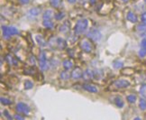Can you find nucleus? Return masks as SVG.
Returning <instances> with one entry per match:
<instances>
[{
    "label": "nucleus",
    "mask_w": 146,
    "mask_h": 120,
    "mask_svg": "<svg viewBox=\"0 0 146 120\" xmlns=\"http://www.w3.org/2000/svg\"><path fill=\"white\" fill-rule=\"evenodd\" d=\"M121 1L123 2V3H128L130 0H121Z\"/></svg>",
    "instance_id": "a19ab883"
},
{
    "label": "nucleus",
    "mask_w": 146,
    "mask_h": 120,
    "mask_svg": "<svg viewBox=\"0 0 146 120\" xmlns=\"http://www.w3.org/2000/svg\"><path fill=\"white\" fill-rule=\"evenodd\" d=\"M56 44H57V49H60V50H63L66 48L67 46V42L65 41L63 38L59 37L56 39Z\"/></svg>",
    "instance_id": "ddd939ff"
},
{
    "label": "nucleus",
    "mask_w": 146,
    "mask_h": 120,
    "mask_svg": "<svg viewBox=\"0 0 146 120\" xmlns=\"http://www.w3.org/2000/svg\"><path fill=\"white\" fill-rule=\"evenodd\" d=\"M68 1V3H69V4H75L76 2H77V0H67Z\"/></svg>",
    "instance_id": "58836bf2"
},
{
    "label": "nucleus",
    "mask_w": 146,
    "mask_h": 120,
    "mask_svg": "<svg viewBox=\"0 0 146 120\" xmlns=\"http://www.w3.org/2000/svg\"><path fill=\"white\" fill-rule=\"evenodd\" d=\"M55 19H56L57 21H61L62 20L63 18L65 17V14L63 12H59V13H56L54 16Z\"/></svg>",
    "instance_id": "bb28decb"
},
{
    "label": "nucleus",
    "mask_w": 146,
    "mask_h": 120,
    "mask_svg": "<svg viewBox=\"0 0 146 120\" xmlns=\"http://www.w3.org/2000/svg\"><path fill=\"white\" fill-rule=\"evenodd\" d=\"M139 92H140V95L142 96V98H146V84H142L140 89H139Z\"/></svg>",
    "instance_id": "b1692460"
},
{
    "label": "nucleus",
    "mask_w": 146,
    "mask_h": 120,
    "mask_svg": "<svg viewBox=\"0 0 146 120\" xmlns=\"http://www.w3.org/2000/svg\"><path fill=\"white\" fill-rule=\"evenodd\" d=\"M82 88L85 90H87L88 92H89V93H97V92H98V88H97V86L93 85V84L85 83V84H83Z\"/></svg>",
    "instance_id": "9d476101"
},
{
    "label": "nucleus",
    "mask_w": 146,
    "mask_h": 120,
    "mask_svg": "<svg viewBox=\"0 0 146 120\" xmlns=\"http://www.w3.org/2000/svg\"><path fill=\"white\" fill-rule=\"evenodd\" d=\"M14 119L16 120H24V117L22 115H20V114H16V115H14Z\"/></svg>",
    "instance_id": "72a5a7b5"
},
{
    "label": "nucleus",
    "mask_w": 146,
    "mask_h": 120,
    "mask_svg": "<svg viewBox=\"0 0 146 120\" xmlns=\"http://www.w3.org/2000/svg\"><path fill=\"white\" fill-rule=\"evenodd\" d=\"M114 85H115V87L117 88H126L130 87V82L128 81H126V79H116V81L114 82Z\"/></svg>",
    "instance_id": "0eeeda50"
},
{
    "label": "nucleus",
    "mask_w": 146,
    "mask_h": 120,
    "mask_svg": "<svg viewBox=\"0 0 146 120\" xmlns=\"http://www.w3.org/2000/svg\"><path fill=\"white\" fill-rule=\"evenodd\" d=\"M35 41L37 42V43L39 44L41 47H45V46H47V42H46V40L44 39V38L42 36V35L40 34H37L36 36H35Z\"/></svg>",
    "instance_id": "dca6fc26"
},
{
    "label": "nucleus",
    "mask_w": 146,
    "mask_h": 120,
    "mask_svg": "<svg viewBox=\"0 0 146 120\" xmlns=\"http://www.w3.org/2000/svg\"><path fill=\"white\" fill-rule=\"evenodd\" d=\"M126 19L129 21V22L133 23V24H136L138 22V16L135 13L132 12V11H129L126 14Z\"/></svg>",
    "instance_id": "f8f14e48"
},
{
    "label": "nucleus",
    "mask_w": 146,
    "mask_h": 120,
    "mask_svg": "<svg viewBox=\"0 0 146 120\" xmlns=\"http://www.w3.org/2000/svg\"><path fill=\"white\" fill-rule=\"evenodd\" d=\"M141 48H143V49H146V38L143 39L141 41Z\"/></svg>",
    "instance_id": "f704fd0d"
},
{
    "label": "nucleus",
    "mask_w": 146,
    "mask_h": 120,
    "mask_svg": "<svg viewBox=\"0 0 146 120\" xmlns=\"http://www.w3.org/2000/svg\"><path fill=\"white\" fill-rule=\"evenodd\" d=\"M0 100H1L2 105H5V106H9V105L12 104V100L9 99V98H4V97H2V98H0Z\"/></svg>",
    "instance_id": "393cba45"
},
{
    "label": "nucleus",
    "mask_w": 146,
    "mask_h": 120,
    "mask_svg": "<svg viewBox=\"0 0 146 120\" xmlns=\"http://www.w3.org/2000/svg\"><path fill=\"white\" fill-rule=\"evenodd\" d=\"M87 36H88V39L91 40L93 42H98L102 38V33L97 29H91L87 33Z\"/></svg>",
    "instance_id": "20e7f679"
},
{
    "label": "nucleus",
    "mask_w": 146,
    "mask_h": 120,
    "mask_svg": "<svg viewBox=\"0 0 146 120\" xmlns=\"http://www.w3.org/2000/svg\"><path fill=\"white\" fill-rule=\"evenodd\" d=\"M6 61L9 64H12V65H17V62H16V60H14V57H12L11 55H6Z\"/></svg>",
    "instance_id": "5701e85b"
},
{
    "label": "nucleus",
    "mask_w": 146,
    "mask_h": 120,
    "mask_svg": "<svg viewBox=\"0 0 146 120\" xmlns=\"http://www.w3.org/2000/svg\"><path fill=\"white\" fill-rule=\"evenodd\" d=\"M89 3H90V5L91 6H94L95 4L97 3V0H89Z\"/></svg>",
    "instance_id": "4c0bfd02"
},
{
    "label": "nucleus",
    "mask_w": 146,
    "mask_h": 120,
    "mask_svg": "<svg viewBox=\"0 0 146 120\" xmlns=\"http://www.w3.org/2000/svg\"><path fill=\"white\" fill-rule=\"evenodd\" d=\"M30 62L32 64H33V65H35L36 64V59H35V57L34 56H30Z\"/></svg>",
    "instance_id": "c9c22d12"
},
{
    "label": "nucleus",
    "mask_w": 146,
    "mask_h": 120,
    "mask_svg": "<svg viewBox=\"0 0 146 120\" xmlns=\"http://www.w3.org/2000/svg\"><path fill=\"white\" fill-rule=\"evenodd\" d=\"M141 22L143 23V24H146V11L143 12L141 14Z\"/></svg>",
    "instance_id": "2f4dec72"
},
{
    "label": "nucleus",
    "mask_w": 146,
    "mask_h": 120,
    "mask_svg": "<svg viewBox=\"0 0 146 120\" xmlns=\"http://www.w3.org/2000/svg\"><path fill=\"white\" fill-rule=\"evenodd\" d=\"M143 2H144V4L146 5V0H143Z\"/></svg>",
    "instance_id": "79ce46f5"
},
{
    "label": "nucleus",
    "mask_w": 146,
    "mask_h": 120,
    "mask_svg": "<svg viewBox=\"0 0 146 120\" xmlns=\"http://www.w3.org/2000/svg\"><path fill=\"white\" fill-rule=\"evenodd\" d=\"M39 67L42 71H45L49 68V63L47 62V56H46V52L44 51H42L40 52L39 56Z\"/></svg>",
    "instance_id": "7ed1b4c3"
},
{
    "label": "nucleus",
    "mask_w": 146,
    "mask_h": 120,
    "mask_svg": "<svg viewBox=\"0 0 146 120\" xmlns=\"http://www.w3.org/2000/svg\"><path fill=\"white\" fill-rule=\"evenodd\" d=\"M139 107H140L141 110L145 111L146 110V98H141L139 100Z\"/></svg>",
    "instance_id": "4be33fe9"
},
{
    "label": "nucleus",
    "mask_w": 146,
    "mask_h": 120,
    "mask_svg": "<svg viewBox=\"0 0 146 120\" xmlns=\"http://www.w3.org/2000/svg\"><path fill=\"white\" fill-rule=\"evenodd\" d=\"M115 106L117 107H119V108H122V107L124 106V101H123V99L120 97H116L115 98Z\"/></svg>",
    "instance_id": "412c9836"
},
{
    "label": "nucleus",
    "mask_w": 146,
    "mask_h": 120,
    "mask_svg": "<svg viewBox=\"0 0 146 120\" xmlns=\"http://www.w3.org/2000/svg\"><path fill=\"white\" fill-rule=\"evenodd\" d=\"M33 87V83L31 81H26L24 82V88L25 89H31Z\"/></svg>",
    "instance_id": "c756f323"
},
{
    "label": "nucleus",
    "mask_w": 146,
    "mask_h": 120,
    "mask_svg": "<svg viewBox=\"0 0 146 120\" xmlns=\"http://www.w3.org/2000/svg\"><path fill=\"white\" fill-rule=\"evenodd\" d=\"M88 26V19H80L77 22V24L74 26V33L75 34H81L87 30Z\"/></svg>",
    "instance_id": "f257e3e1"
},
{
    "label": "nucleus",
    "mask_w": 146,
    "mask_h": 120,
    "mask_svg": "<svg viewBox=\"0 0 146 120\" xmlns=\"http://www.w3.org/2000/svg\"><path fill=\"white\" fill-rule=\"evenodd\" d=\"M71 30V23L69 21H65L60 26V32L62 33H67Z\"/></svg>",
    "instance_id": "4468645a"
},
{
    "label": "nucleus",
    "mask_w": 146,
    "mask_h": 120,
    "mask_svg": "<svg viewBox=\"0 0 146 120\" xmlns=\"http://www.w3.org/2000/svg\"><path fill=\"white\" fill-rule=\"evenodd\" d=\"M80 47L83 52H87V53H89L93 51V46L91 42L89 41V39H83L80 43Z\"/></svg>",
    "instance_id": "39448f33"
},
{
    "label": "nucleus",
    "mask_w": 146,
    "mask_h": 120,
    "mask_svg": "<svg viewBox=\"0 0 146 120\" xmlns=\"http://www.w3.org/2000/svg\"><path fill=\"white\" fill-rule=\"evenodd\" d=\"M20 1L21 4H23V5H26V4L29 3V0H19Z\"/></svg>",
    "instance_id": "e433bc0d"
},
{
    "label": "nucleus",
    "mask_w": 146,
    "mask_h": 120,
    "mask_svg": "<svg viewBox=\"0 0 146 120\" xmlns=\"http://www.w3.org/2000/svg\"><path fill=\"white\" fill-rule=\"evenodd\" d=\"M43 25L47 29H52L53 28V26H54V24H53V22H52V20H43Z\"/></svg>",
    "instance_id": "6ab92c4d"
},
{
    "label": "nucleus",
    "mask_w": 146,
    "mask_h": 120,
    "mask_svg": "<svg viewBox=\"0 0 146 120\" xmlns=\"http://www.w3.org/2000/svg\"><path fill=\"white\" fill-rule=\"evenodd\" d=\"M82 79L86 81H89L91 79H95V72L90 69H87L85 71L83 72V76H82Z\"/></svg>",
    "instance_id": "1a4fd4ad"
},
{
    "label": "nucleus",
    "mask_w": 146,
    "mask_h": 120,
    "mask_svg": "<svg viewBox=\"0 0 146 120\" xmlns=\"http://www.w3.org/2000/svg\"><path fill=\"white\" fill-rule=\"evenodd\" d=\"M16 110L19 113L24 114V115H28L30 113V107L29 106H27L26 104L23 102H19L17 105H16Z\"/></svg>",
    "instance_id": "423d86ee"
},
{
    "label": "nucleus",
    "mask_w": 146,
    "mask_h": 120,
    "mask_svg": "<svg viewBox=\"0 0 146 120\" xmlns=\"http://www.w3.org/2000/svg\"><path fill=\"white\" fill-rule=\"evenodd\" d=\"M123 65H124V63H123L122 62H120V61H115V62H114V63H113V67L116 69H122Z\"/></svg>",
    "instance_id": "cd10ccee"
},
{
    "label": "nucleus",
    "mask_w": 146,
    "mask_h": 120,
    "mask_svg": "<svg viewBox=\"0 0 146 120\" xmlns=\"http://www.w3.org/2000/svg\"><path fill=\"white\" fill-rule=\"evenodd\" d=\"M134 120H142V118L140 117H134Z\"/></svg>",
    "instance_id": "ea45409f"
},
{
    "label": "nucleus",
    "mask_w": 146,
    "mask_h": 120,
    "mask_svg": "<svg viewBox=\"0 0 146 120\" xmlns=\"http://www.w3.org/2000/svg\"><path fill=\"white\" fill-rule=\"evenodd\" d=\"M4 115H5V117L7 118L8 120H13V117H12V116L10 115L9 112H8L7 110H5L4 111Z\"/></svg>",
    "instance_id": "473e14b6"
},
{
    "label": "nucleus",
    "mask_w": 146,
    "mask_h": 120,
    "mask_svg": "<svg viewBox=\"0 0 146 120\" xmlns=\"http://www.w3.org/2000/svg\"><path fill=\"white\" fill-rule=\"evenodd\" d=\"M54 13L52 9H47L43 12V20H52V17H54Z\"/></svg>",
    "instance_id": "2eb2a0df"
},
{
    "label": "nucleus",
    "mask_w": 146,
    "mask_h": 120,
    "mask_svg": "<svg viewBox=\"0 0 146 120\" xmlns=\"http://www.w3.org/2000/svg\"><path fill=\"white\" fill-rule=\"evenodd\" d=\"M50 4L52 7L58 8L61 5V0H50Z\"/></svg>",
    "instance_id": "c85d7f7f"
},
{
    "label": "nucleus",
    "mask_w": 146,
    "mask_h": 120,
    "mask_svg": "<svg viewBox=\"0 0 146 120\" xmlns=\"http://www.w3.org/2000/svg\"><path fill=\"white\" fill-rule=\"evenodd\" d=\"M2 32H3V36L5 39H9L13 35L19 34V31L14 26H5V25H2Z\"/></svg>",
    "instance_id": "f03ea898"
},
{
    "label": "nucleus",
    "mask_w": 146,
    "mask_h": 120,
    "mask_svg": "<svg viewBox=\"0 0 146 120\" xmlns=\"http://www.w3.org/2000/svg\"><path fill=\"white\" fill-rule=\"evenodd\" d=\"M40 14H41V8L33 7V8H31L28 11V13H27V17L29 19H34L37 16H39Z\"/></svg>",
    "instance_id": "6e6552de"
},
{
    "label": "nucleus",
    "mask_w": 146,
    "mask_h": 120,
    "mask_svg": "<svg viewBox=\"0 0 146 120\" xmlns=\"http://www.w3.org/2000/svg\"><path fill=\"white\" fill-rule=\"evenodd\" d=\"M82 76H83V71H82L81 69L79 68V67L73 69L72 72H71V78H72V79H79L80 78H82Z\"/></svg>",
    "instance_id": "9b49d317"
},
{
    "label": "nucleus",
    "mask_w": 146,
    "mask_h": 120,
    "mask_svg": "<svg viewBox=\"0 0 146 120\" xmlns=\"http://www.w3.org/2000/svg\"><path fill=\"white\" fill-rule=\"evenodd\" d=\"M62 66H63V68H64L65 69L69 71L71 69H72L73 62H71V60H65V61H63V62H62Z\"/></svg>",
    "instance_id": "a211bd4d"
},
{
    "label": "nucleus",
    "mask_w": 146,
    "mask_h": 120,
    "mask_svg": "<svg viewBox=\"0 0 146 120\" xmlns=\"http://www.w3.org/2000/svg\"><path fill=\"white\" fill-rule=\"evenodd\" d=\"M136 29H137V31L140 32V33H145L146 32V24L141 23V24H139L138 25H137Z\"/></svg>",
    "instance_id": "a878e982"
},
{
    "label": "nucleus",
    "mask_w": 146,
    "mask_h": 120,
    "mask_svg": "<svg viewBox=\"0 0 146 120\" xmlns=\"http://www.w3.org/2000/svg\"><path fill=\"white\" fill-rule=\"evenodd\" d=\"M138 55L141 57V58H144L146 56V49H143V48H141L138 52Z\"/></svg>",
    "instance_id": "7c9ffc66"
},
{
    "label": "nucleus",
    "mask_w": 146,
    "mask_h": 120,
    "mask_svg": "<svg viewBox=\"0 0 146 120\" xmlns=\"http://www.w3.org/2000/svg\"><path fill=\"white\" fill-rule=\"evenodd\" d=\"M126 99L130 104H134V103L136 102L137 100V96L135 94H129L127 97H126Z\"/></svg>",
    "instance_id": "aec40b11"
},
{
    "label": "nucleus",
    "mask_w": 146,
    "mask_h": 120,
    "mask_svg": "<svg viewBox=\"0 0 146 120\" xmlns=\"http://www.w3.org/2000/svg\"><path fill=\"white\" fill-rule=\"evenodd\" d=\"M71 77V73H69L67 69L62 71L60 73V79H61V81H68Z\"/></svg>",
    "instance_id": "f3484780"
}]
</instances>
